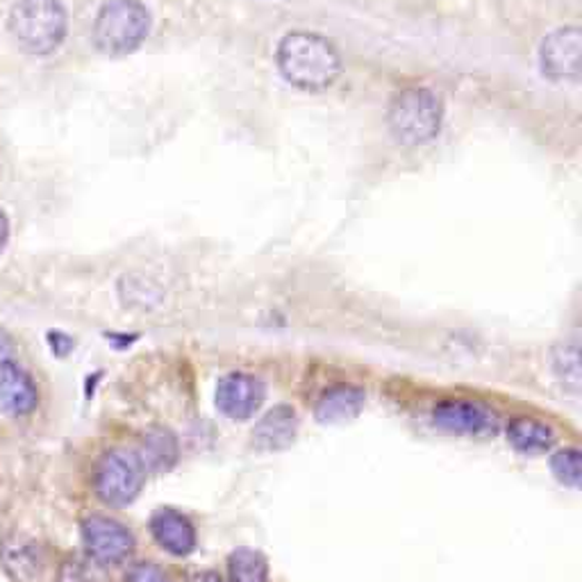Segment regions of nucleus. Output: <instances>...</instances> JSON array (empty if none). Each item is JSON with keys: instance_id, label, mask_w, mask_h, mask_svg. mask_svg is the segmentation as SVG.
I'll return each mask as SVG.
<instances>
[{"instance_id": "17", "label": "nucleus", "mask_w": 582, "mask_h": 582, "mask_svg": "<svg viewBox=\"0 0 582 582\" xmlns=\"http://www.w3.org/2000/svg\"><path fill=\"white\" fill-rule=\"evenodd\" d=\"M6 566L17 580H30L39 569L37 546L28 542H10L6 546Z\"/></svg>"}, {"instance_id": "14", "label": "nucleus", "mask_w": 582, "mask_h": 582, "mask_svg": "<svg viewBox=\"0 0 582 582\" xmlns=\"http://www.w3.org/2000/svg\"><path fill=\"white\" fill-rule=\"evenodd\" d=\"M508 442L528 455H535V453H546L551 451V446L555 444V432L535 419H514L508 428Z\"/></svg>"}, {"instance_id": "19", "label": "nucleus", "mask_w": 582, "mask_h": 582, "mask_svg": "<svg viewBox=\"0 0 582 582\" xmlns=\"http://www.w3.org/2000/svg\"><path fill=\"white\" fill-rule=\"evenodd\" d=\"M555 371L562 384L571 387L573 392L580 390V353L578 342H564L555 349Z\"/></svg>"}, {"instance_id": "20", "label": "nucleus", "mask_w": 582, "mask_h": 582, "mask_svg": "<svg viewBox=\"0 0 582 582\" xmlns=\"http://www.w3.org/2000/svg\"><path fill=\"white\" fill-rule=\"evenodd\" d=\"M553 475L564 484V488H580L582 480V464H580V451L578 449H564L558 451L551 460Z\"/></svg>"}, {"instance_id": "1", "label": "nucleus", "mask_w": 582, "mask_h": 582, "mask_svg": "<svg viewBox=\"0 0 582 582\" xmlns=\"http://www.w3.org/2000/svg\"><path fill=\"white\" fill-rule=\"evenodd\" d=\"M280 76L297 89L319 93L330 89L342 76V58L334 43L308 30L287 32L275 51Z\"/></svg>"}, {"instance_id": "9", "label": "nucleus", "mask_w": 582, "mask_h": 582, "mask_svg": "<svg viewBox=\"0 0 582 582\" xmlns=\"http://www.w3.org/2000/svg\"><path fill=\"white\" fill-rule=\"evenodd\" d=\"M434 425L455 434L480 436L496 432V414L473 401H444L432 410Z\"/></svg>"}, {"instance_id": "8", "label": "nucleus", "mask_w": 582, "mask_h": 582, "mask_svg": "<svg viewBox=\"0 0 582 582\" xmlns=\"http://www.w3.org/2000/svg\"><path fill=\"white\" fill-rule=\"evenodd\" d=\"M262 401L264 387L249 373H228L217 384V408L234 421L251 419Z\"/></svg>"}, {"instance_id": "15", "label": "nucleus", "mask_w": 582, "mask_h": 582, "mask_svg": "<svg viewBox=\"0 0 582 582\" xmlns=\"http://www.w3.org/2000/svg\"><path fill=\"white\" fill-rule=\"evenodd\" d=\"M230 582H267L269 564L267 558L251 549H239L228 560Z\"/></svg>"}, {"instance_id": "16", "label": "nucleus", "mask_w": 582, "mask_h": 582, "mask_svg": "<svg viewBox=\"0 0 582 582\" xmlns=\"http://www.w3.org/2000/svg\"><path fill=\"white\" fill-rule=\"evenodd\" d=\"M139 460L143 462L146 469H167V466L175 460L173 436H171L169 432H164V430L151 432V434L143 440Z\"/></svg>"}, {"instance_id": "23", "label": "nucleus", "mask_w": 582, "mask_h": 582, "mask_svg": "<svg viewBox=\"0 0 582 582\" xmlns=\"http://www.w3.org/2000/svg\"><path fill=\"white\" fill-rule=\"evenodd\" d=\"M199 582H223L217 573H203V575H199Z\"/></svg>"}, {"instance_id": "22", "label": "nucleus", "mask_w": 582, "mask_h": 582, "mask_svg": "<svg viewBox=\"0 0 582 582\" xmlns=\"http://www.w3.org/2000/svg\"><path fill=\"white\" fill-rule=\"evenodd\" d=\"M8 237H10V223H8L6 212L0 210V251H3V247L8 244Z\"/></svg>"}, {"instance_id": "11", "label": "nucleus", "mask_w": 582, "mask_h": 582, "mask_svg": "<svg viewBox=\"0 0 582 582\" xmlns=\"http://www.w3.org/2000/svg\"><path fill=\"white\" fill-rule=\"evenodd\" d=\"M299 432V417L297 412L280 405L267 412L253 428V446L258 451H282L294 444Z\"/></svg>"}, {"instance_id": "10", "label": "nucleus", "mask_w": 582, "mask_h": 582, "mask_svg": "<svg viewBox=\"0 0 582 582\" xmlns=\"http://www.w3.org/2000/svg\"><path fill=\"white\" fill-rule=\"evenodd\" d=\"M39 392L28 371L17 362H0V410L10 417H26L37 408Z\"/></svg>"}, {"instance_id": "6", "label": "nucleus", "mask_w": 582, "mask_h": 582, "mask_svg": "<svg viewBox=\"0 0 582 582\" xmlns=\"http://www.w3.org/2000/svg\"><path fill=\"white\" fill-rule=\"evenodd\" d=\"M540 67L544 78L558 84H573L582 71V32L575 26H564L551 32L540 48Z\"/></svg>"}, {"instance_id": "5", "label": "nucleus", "mask_w": 582, "mask_h": 582, "mask_svg": "<svg viewBox=\"0 0 582 582\" xmlns=\"http://www.w3.org/2000/svg\"><path fill=\"white\" fill-rule=\"evenodd\" d=\"M146 482V466L132 451H110L96 466V494L108 505H130Z\"/></svg>"}, {"instance_id": "18", "label": "nucleus", "mask_w": 582, "mask_h": 582, "mask_svg": "<svg viewBox=\"0 0 582 582\" xmlns=\"http://www.w3.org/2000/svg\"><path fill=\"white\" fill-rule=\"evenodd\" d=\"M58 582H108L103 564L87 558H73L60 566Z\"/></svg>"}, {"instance_id": "2", "label": "nucleus", "mask_w": 582, "mask_h": 582, "mask_svg": "<svg viewBox=\"0 0 582 582\" xmlns=\"http://www.w3.org/2000/svg\"><path fill=\"white\" fill-rule=\"evenodd\" d=\"M8 28L23 53L46 58L62 46L69 19L60 0H17L8 17Z\"/></svg>"}, {"instance_id": "12", "label": "nucleus", "mask_w": 582, "mask_h": 582, "mask_svg": "<svg viewBox=\"0 0 582 582\" xmlns=\"http://www.w3.org/2000/svg\"><path fill=\"white\" fill-rule=\"evenodd\" d=\"M151 532L155 542L171 555H189L193 546H197V530H193V523L171 508L158 510L153 514Z\"/></svg>"}, {"instance_id": "7", "label": "nucleus", "mask_w": 582, "mask_h": 582, "mask_svg": "<svg viewBox=\"0 0 582 582\" xmlns=\"http://www.w3.org/2000/svg\"><path fill=\"white\" fill-rule=\"evenodd\" d=\"M82 542L87 555L103 566L121 564L134 551L130 530L110 516H89L82 523Z\"/></svg>"}, {"instance_id": "21", "label": "nucleus", "mask_w": 582, "mask_h": 582, "mask_svg": "<svg viewBox=\"0 0 582 582\" xmlns=\"http://www.w3.org/2000/svg\"><path fill=\"white\" fill-rule=\"evenodd\" d=\"M128 582H169V578L155 564H137L128 573Z\"/></svg>"}, {"instance_id": "4", "label": "nucleus", "mask_w": 582, "mask_h": 582, "mask_svg": "<svg viewBox=\"0 0 582 582\" xmlns=\"http://www.w3.org/2000/svg\"><path fill=\"white\" fill-rule=\"evenodd\" d=\"M151 32V12L139 0H110L93 21V46L108 58L134 53Z\"/></svg>"}, {"instance_id": "13", "label": "nucleus", "mask_w": 582, "mask_h": 582, "mask_svg": "<svg viewBox=\"0 0 582 582\" xmlns=\"http://www.w3.org/2000/svg\"><path fill=\"white\" fill-rule=\"evenodd\" d=\"M364 392L355 390V387H332V390H328L317 403V419L321 423L353 421L364 410Z\"/></svg>"}, {"instance_id": "3", "label": "nucleus", "mask_w": 582, "mask_h": 582, "mask_svg": "<svg viewBox=\"0 0 582 582\" xmlns=\"http://www.w3.org/2000/svg\"><path fill=\"white\" fill-rule=\"evenodd\" d=\"M444 103L440 96L425 87H410L394 96L387 112V126L394 141L403 149H419L442 130Z\"/></svg>"}]
</instances>
